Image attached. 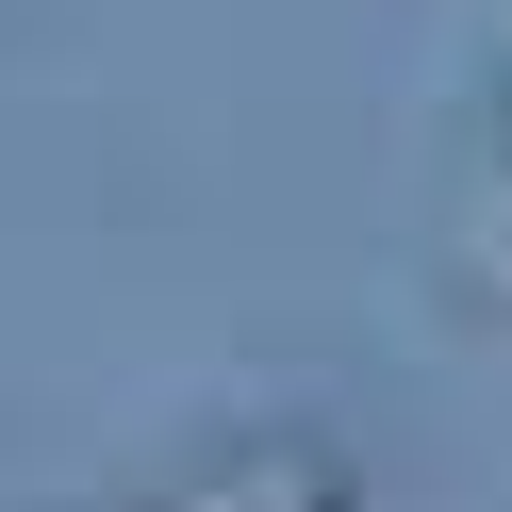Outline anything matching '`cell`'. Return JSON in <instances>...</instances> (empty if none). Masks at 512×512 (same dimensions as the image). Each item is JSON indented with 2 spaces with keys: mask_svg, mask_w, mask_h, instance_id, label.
I'll use <instances>...</instances> for the list:
<instances>
[{
  "mask_svg": "<svg viewBox=\"0 0 512 512\" xmlns=\"http://www.w3.org/2000/svg\"><path fill=\"white\" fill-rule=\"evenodd\" d=\"M116 512H364V479H347L331 430H248V446L149 479V496H116Z\"/></svg>",
  "mask_w": 512,
  "mask_h": 512,
  "instance_id": "cell-1",
  "label": "cell"
}]
</instances>
